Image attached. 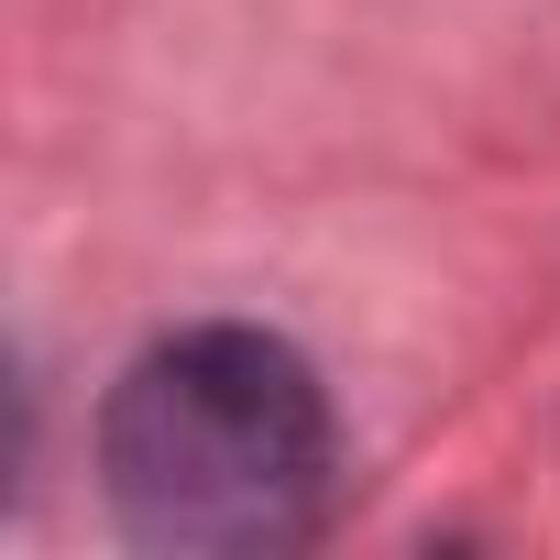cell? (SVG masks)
Returning a JSON list of instances; mask_svg holds the SVG:
<instances>
[{
  "label": "cell",
  "instance_id": "1",
  "mask_svg": "<svg viewBox=\"0 0 560 560\" xmlns=\"http://www.w3.org/2000/svg\"><path fill=\"white\" fill-rule=\"evenodd\" d=\"M330 396L298 341L209 319L154 341L100 407V494L143 549L253 560L298 549L330 505Z\"/></svg>",
  "mask_w": 560,
  "mask_h": 560
}]
</instances>
